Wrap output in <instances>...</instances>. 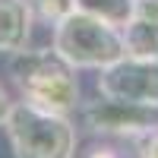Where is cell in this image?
I'll return each mask as SVG.
<instances>
[{"mask_svg":"<svg viewBox=\"0 0 158 158\" xmlns=\"http://www.w3.org/2000/svg\"><path fill=\"white\" fill-rule=\"evenodd\" d=\"M10 108H13V98H10V92H6V85L0 82V130H3V120H6V114H10Z\"/></svg>","mask_w":158,"mask_h":158,"instance_id":"obj_12","label":"cell"},{"mask_svg":"<svg viewBox=\"0 0 158 158\" xmlns=\"http://www.w3.org/2000/svg\"><path fill=\"white\" fill-rule=\"evenodd\" d=\"M51 48L79 73L82 70L98 73L101 67L123 57L120 29L98 19V16H92V13H82V10L70 13L67 19H60L51 29Z\"/></svg>","mask_w":158,"mask_h":158,"instance_id":"obj_3","label":"cell"},{"mask_svg":"<svg viewBox=\"0 0 158 158\" xmlns=\"http://www.w3.org/2000/svg\"><path fill=\"white\" fill-rule=\"evenodd\" d=\"M3 133L13 158H76L79 127L70 114L44 111L29 101H13L3 120Z\"/></svg>","mask_w":158,"mask_h":158,"instance_id":"obj_2","label":"cell"},{"mask_svg":"<svg viewBox=\"0 0 158 158\" xmlns=\"http://www.w3.org/2000/svg\"><path fill=\"white\" fill-rule=\"evenodd\" d=\"M133 152H136V158H158V130L133 139Z\"/></svg>","mask_w":158,"mask_h":158,"instance_id":"obj_10","label":"cell"},{"mask_svg":"<svg viewBox=\"0 0 158 158\" xmlns=\"http://www.w3.org/2000/svg\"><path fill=\"white\" fill-rule=\"evenodd\" d=\"M95 92L111 98L158 104V60H139L130 54L117 57L95 73Z\"/></svg>","mask_w":158,"mask_h":158,"instance_id":"obj_5","label":"cell"},{"mask_svg":"<svg viewBox=\"0 0 158 158\" xmlns=\"http://www.w3.org/2000/svg\"><path fill=\"white\" fill-rule=\"evenodd\" d=\"M76 120L95 139H130L133 142L139 136L152 133V130H158V104L95 95V98L79 101Z\"/></svg>","mask_w":158,"mask_h":158,"instance_id":"obj_4","label":"cell"},{"mask_svg":"<svg viewBox=\"0 0 158 158\" xmlns=\"http://www.w3.org/2000/svg\"><path fill=\"white\" fill-rule=\"evenodd\" d=\"M79 10L82 13H92L111 25H120L133 16V0H79Z\"/></svg>","mask_w":158,"mask_h":158,"instance_id":"obj_8","label":"cell"},{"mask_svg":"<svg viewBox=\"0 0 158 158\" xmlns=\"http://www.w3.org/2000/svg\"><path fill=\"white\" fill-rule=\"evenodd\" d=\"M35 29L32 0H0V54H16L29 48Z\"/></svg>","mask_w":158,"mask_h":158,"instance_id":"obj_6","label":"cell"},{"mask_svg":"<svg viewBox=\"0 0 158 158\" xmlns=\"http://www.w3.org/2000/svg\"><path fill=\"white\" fill-rule=\"evenodd\" d=\"M6 76L19 92V101H29L35 108L73 114L82 101L79 70L70 67L54 48H22L10 54Z\"/></svg>","mask_w":158,"mask_h":158,"instance_id":"obj_1","label":"cell"},{"mask_svg":"<svg viewBox=\"0 0 158 158\" xmlns=\"http://www.w3.org/2000/svg\"><path fill=\"white\" fill-rule=\"evenodd\" d=\"M155 3H158V0H155Z\"/></svg>","mask_w":158,"mask_h":158,"instance_id":"obj_13","label":"cell"},{"mask_svg":"<svg viewBox=\"0 0 158 158\" xmlns=\"http://www.w3.org/2000/svg\"><path fill=\"white\" fill-rule=\"evenodd\" d=\"M32 10H35V22H44L48 29H54L60 19L79 10V0H32Z\"/></svg>","mask_w":158,"mask_h":158,"instance_id":"obj_9","label":"cell"},{"mask_svg":"<svg viewBox=\"0 0 158 158\" xmlns=\"http://www.w3.org/2000/svg\"><path fill=\"white\" fill-rule=\"evenodd\" d=\"M120 38H123V54L139 60H158V16L133 13L120 25Z\"/></svg>","mask_w":158,"mask_h":158,"instance_id":"obj_7","label":"cell"},{"mask_svg":"<svg viewBox=\"0 0 158 158\" xmlns=\"http://www.w3.org/2000/svg\"><path fill=\"white\" fill-rule=\"evenodd\" d=\"M79 158H123L120 155V149H117V146H111V142H92V146L82 152V155H79Z\"/></svg>","mask_w":158,"mask_h":158,"instance_id":"obj_11","label":"cell"}]
</instances>
